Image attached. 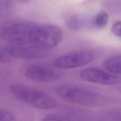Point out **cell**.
<instances>
[{
    "mask_svg": "<svg viewBox=\"0 0 121 121\" xmlns=\"http://www.w3.org/2000/svg\"><path fill=\"white\" fill-rule=\"evenodd\" d=\"M0 34L9 43L24 44L50 49L61 41L63 31L59 26L26 21H7L0 27Z\"/></svg>",
    "mask_w": 121,
    "mask_h": 121,
    "instance_id": "6da1fadb",
    "label": "cell"
},
{
    "mask_svg": "<svg viewBox=\"0 0 121 121\" xmlns=\"http://www.w3.org/2000/svg\"><path fill=\"white\" fill-rule=\"evenodd\" d=\"M13 95L19 100L35 108L48 110L57 106L52 96L38 89L23 84L16 83L10 86Z\"/></svg>",
    "mask_w": 121,
    "mask_h": 121,
    "instance_id": "7a4b0ae2",
    "label": "cell"
},
{
    "mask_svg": "<svg viewBox=\"0 0 121 121\" xmlns=\"http://www.w3.org/2000/svg\"><path fill=\"white\" fill-rule=\"evenodd\" d=\"M56 94L63 100L81 105L95 106L101 102L97 93L85 87L71 85H62L55 89Z\"/></svg>",
    "mask_w": 121,
    "mask_h": 121,
    "instance_id": "3957f363",
    "label": "cell"
},
{
    "mask_svg": "<svg viewBox=\"0 0 121 121\" xmlns=\"http://www.w3.org/2000/svg\"><path fill=\"white\" fill-rule=\"evenodd\" d=\"M95 58V52L90 50H81L60 55L54 60L55 67L62 69H71L91 62Z\"/></svg>",
    "mask_w": 121,
    "mask_h": 121,
    "instance_id": "277c9868",
    "label": "cell"
},
{
    "mask_svg": "<svg viewBox=\"0 0 121 121\" xmlns=\"http://www.w3.org/2000/svg\"><path fill=\"white\" fill-rule=\"evenodd\" d=\"M2 49L11 57L28 60L42 59L49 53V49L24 44L9 43Z\"/></svg>",
    "mask_w": 121,
    "mask_h": 121,
    "instance_id": "5b68a950",
    "label": "cell"
},
{
    "mask_svg": "<svg viewBox=\"0 0 121 121\" xmlns=\"http://www.w3.org/2000/svg\"><path fill=\"white\" fill-rule=\"evenodd\" d=\"M80 77L86 81L106 85H117L121 81V78L118 76L95 68L82 70L80 73Z\"/></svg>",
    "mask_w": 121,
    "mask_h": 121,
    "instance_id": "8992f818",
    "label": "cell"
},
{
    "mask_svg": "<svg viewBox=\"0 0 121 121\" xmlns=\"http://www.w3.org/2000/svg\"><path fill=\"white\" fill-rule=\"evenodd\" d=\"M25 75L28 78L40 82H48L57 80L61 73L54 69L40 65H31L25 70Z\"/></svg>",
    "mask_w": 121,
    "mask_h": 121,
    "instance_id": "52a82bcc",
    "label": "cell"
},
{
    "mask_svg": "<svg viewBox=\"0 0 121 121\" xmlns=\"http://www.w3.org/2000/svg\"><path fill=\"white\" fill-rule=\"evenodd\" d=\"M103 66L106 71L117 76L121 73V56L120 54L113 55L106 58Z\"/></svg>",
    "mask_w": 121,
    "mask_h": 121,
    "instance_id": "ba28073f",
    "label": "cell"
},
{
    "mask_svg": "<svg viewBox=\"0 0 121 121\" xmlns=\"http://www.w3.org/2000/svg\"><path fill=\"white\" fill-rule=\"evenodd\" d=\"M109 16L107 12L101 11L95 17L93 21V24L95 27L98 29H102L106 26L109 21Z\"/></svg>",
    "mask_w": 121,
    "mask_h": 121,
    "instance_id": "9c48e42d",
    "label": "cell"
},
{
    "mask_svg": "<svg viewBox=\"0 0 121 121\" xmlns=\"http://www.w3.org/2000/svg\"><path fill=\"white\" fill-rule=\"evenodd\" d=\"M67 26L70 29L78 30L81 26L82 22L80 18L76 16H73L69 17L66 21Z\"/></svg>",
    "mask_w": 121,
    "mask_h": 121,
    "instance_id": "30bf717a",
    "label": "cell"
},
{
    "mask_svg": "<svg viewBox=\"0 0 121 121\" xmlns=\"http://www.w3.org/2000/svg\"><path fill=\"white\" fill-rule=\"evenodd\" d=\"M42 121H69V118L59 114H48L45 115L42 119Z\"/></svg>",
    "mask_w": 121,
    "mask_h": 121,
    "instance_id": "8fae6325",
    "label": "cell"
},
{
    "mask_svg": "<svg viewBox=\"0 0 121 121\" xmlns=\"http://www.w3.org/2000/svg\"><path fill=\"white\" fill-rule=\"evenodd\" d=\"M16 117L11 112L6 110H1L0 111V121H15Z\"/></svg>",
    "mask_w": 121,
    "mask_h": 121,
    "instance_id": "7c38bea8",
    "label": "cell"
},
{
    "mask_svg": "<svg viewBox=\"0 0 121 121\" xmlns=\"http://www.w3.org/2000/svg\"><path fill=\"white\" fill-rule=\"evenodd\" d=\"M111 31L113 34L116 36L121 37V21H117L112 25Z\"/></svg>",
    "mask_w": 121,
    "mask_h": 121,
    "instance_id": "4fadbf2b",
    "label": "cell"
},
{
    "mask_svg": "<svg viewBox=\"0 0 121 121\" xmlns=\"http://www.w3.org/2000/svg\"><path fill=\"white\" fill-rule=\"evenodd\" d=\"M11 57L4 50L1 49L0 52V60L2 63H6L11 60Z\"/></svg>",
    "mask_w": 121,
    "mask_h": 121,
    "instance_id": "5bb4252c",
    "label": "cell"
}]
</instances>
